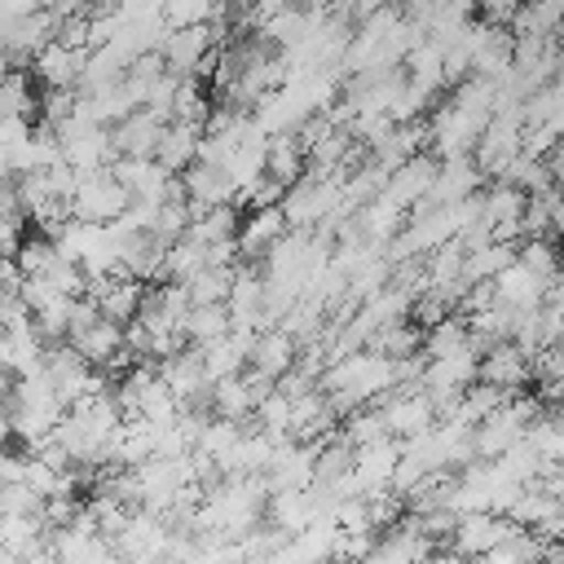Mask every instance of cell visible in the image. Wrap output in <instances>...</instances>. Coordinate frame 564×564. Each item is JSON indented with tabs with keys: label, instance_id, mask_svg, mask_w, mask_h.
<instances>
[{
	"label": "cell",
	"instance_id": "cell-17",
	"mask_svg": "<svg viewBox=\"0 0 564 564\" xmlns=\"http://www.w3.org/2000/svg\"><path fill=\"white\" fill-rule=\"evenodd\" d=\"M70 344L93 361V366H101L106 370V361L123 348V322H110V317H97L88 330H79V335H70Z\"/></svg>",
	"mask_w": 564,
	"mask_h": 564
},
{
	"label": "cell",
	"instance_id": "cell-24",
	"mask_svg": "<svg viewBox=\"0 0 564 564\" xmlns=\"http://www.w3.org/2000/svg\"><path fill=\"white\" fill-rule=\"evenodd\" d=\"M458 348H467V317L463 313H445L441 322L423 326V352L427 357H449Z\"/></svg>",
	"mask_w": 564,
	"mask_h": 564
},
{
	"label": "cell",
	"instance_id": "cell-34",
	"mask_svg": "<svg viewBox=\"0 0 564 564\" xmlns=\"http://www.w3.org/2000/svg\"><path fill=\"white\" fill-rule=\"evenodd\" d=\"M546 167H551L555 185H564V137H560V141H555V150L546 154Z\"/></svg>",
	"mask_w": 564,
	"mask_h": 564
},
{
	"label": "cell",
	"instance_id": "cell-6",
	"mask_svg": "<svg viewBox=\"0 0 564 564\" xmlns=\"http://www.w3.org/2000/svg\"><path fill=\"white\" fill-rule=\"evenodd\" d=\"M480 181H485V172H480V163L471 159V154H454V159H441V167H436V181H432V189H427V207H445V203H458V198H467V194H476L480 189ZM419 203V207H423Z\"/></svg>",
	"mask_w": 564,
	"mask_h": 564
},
{
	"label": "cell",
	"instance_id": "cell-33",
	"mask_svg": "<svg viewBox=\"0 0 564 564\" xmlns=\"http://www.w3.org/2000/svg\"><path fill=\"white\" fill-rule=\"evenodd\" d=\"M520 4H524V0H480L476 13H480L489 26H511L516 13H520Z\"/></svg>",
	"mask_w": 564,
	"mask_h": 564
},
{
	"label": "cell",
	"instance_id": "cell-20",
	"mask_svg": "<svg viewBox=\"0 0 564 564\" xmlns=\"http://www.w3.org/2000/svg\"><path fill=\"white\" fill-rule=\"evenodd\" d=\"M507 401V392L498 388V383H489V379H471L467 388H463V397H458V410H454V423H463V427H476L480 419H489L498 405Z\"/></svg>",
	"mask_w": 564,
	"mask_h": 564
},
{
	"label": "cell",
	"instance_id": "cell-35",
	"mask_svg": "<svg viewBox=\"0 0 564 564\" xmlns=\"http://www.w3.org/2000/svg\"><path fill=\"white\" fill-rule=\"evenodd\" d=\"M13 383H18V375L13 370H0V405L13 401Z\"/></svg>",
	"mask_w": 564,
	"mask_h": 564
},
{
	"label": "cell",
	"instance_id": "cell-25",
	"mask_svg": "<svg viewBox=\"0 0 564 564\" xmlns=\"http://www.w3.org/2000/svg\"><path fill=\"white\" fill-rule=\"evenodd\" d=\"M516 260V242H485V247H476V251H467V260H463V278L467 282H480V278H498L507 264Z\"/></svg>",
	"mask_w": 564,
	"mask_h": 564
},
{
	"label": "cell",
	"instance_id": "cell-3",
	"mask_svg": "<svg viewBox=\"0 0 564 564\" xmlns=\"http://www.w3.org/2000/svg\"><path fill=\"white\" fill-rule=\"evenodd\" d=\"M436 167H441V159L436 154H410L401 167H392V176L383 181V198H392L397 207H405V212H414L423 198H427V189H432V181H436Z\"/></svg>",
	"mask_w": 564,
	"mask_h": 564
},
{
	"label": "cell",
	"instance_id": "cell-28",
	"mask_svg": "<svg viewBox=\"0 0 564 564\" xmlns=\"http://www.w3.org/2000/svg\"><path fill=\"white\" fill-rule=\"evenodd\" d=\"M13 260H18L22 278H31V273H48V269L57 264V242H53L48 234H40V229H35V234H22Z\"/></svg>",
	"mask_w": 564,
	"mask_h": 564
},
{
	"label": "cell",
	"instance_id": "cell-1",
	"mask_svg": "<svg viewBox=\"0 0 564 564\" xmlns=\"http://www.w3.org/2000/svg\"><path fill=\"white\" fill-rule=\"evenodd\" d=\"M132 203V189L115 176V167H97V172H79V189L70 198V216L79 220H115L123 216Z\"/></svg>",
	"mask_w": 564,
	"mask_h": 564
},
{
	"label": "cell",
	"instance_id": "cell-37",
	"mask_svg": "<svg viewBox=\"0 0 564 564\" xmlns=\"http://www.w3.org/2000/svg\"><path fill=\"white\" fill-rule=\"evenodd\" d=\"M555 229L564 234V185H560V198H555Z\"/></svg>",
	"mask_w": 564,
	"mask_h": 564
},
{
	"label": "cell",
	"instance_id": "cell-39",
	"mask_svg": "<svg viewBox=\"0 0 564 564\" xmlns=\"http://www.w3.org/2000/svg\"><path fill=\"white\" fill-rule=\"evenodd\" d=\"M560 273H564V247H560Z\"/></svg>",
	"mask_w": 564,
	"mask_h": 564
},
{
	"label": "cell",
	"instance_id": "cell-10",
	"mask_svg": "<svg viewBox=\"0 0 564 564\" xmlns=\"http://www.w3.org/2000/svg\"><path fill=\"white\" fill-rule=\"evenodd\" d=\"M163 128H167V119H163V115H154L150 106L128 110L119 123H110L115 154H154V145H159Z\"/></svg>",
	"mask_w": 564,
	"mask_h": 564
},
{
	"label": "cell",
	"instance_id": "cell-13",
	"mask_svg": "<svg viewBox=\"0 0 564 564\" xmlns=\"http://www.w3.org/2000/svg\"><path fill=\"white\" fill-rule=\"evenodd\" d=\"M295 357H300V339L291 335V330H282V326H264L260 335H256V348H251V366L256 370H264V375H286L291 366H295Z\"/></svg>",
	"mask_w": 564,
	"mask_h": 564
},
{
	"label": "cell",
	"instance_id": "cell-7",
	"mask_svg": "<svg viewBox=\"0 0 564 564\" xmlns=\"http://www.w3.org/2000/svg\"><path fill=\"white\" fill-rule=\"evenodd\" d=\"M480 379L498 383L502 392H520L533 379V352H524L516 339H502L480 357Z\"/></svg>",
	"mask_w": 564,
	"mask_h": 564
},
{
	"label": "cell",
	"instance_id": "cell-30",
	"mask_svg": "<svg viewBox=\"0 0 564 564\" xmlns=\"http://www.w3.org/2000/svg\"><path fill=\"white\" fill-rule=\"evenodd\" d=\"M238 269V264H234ZM234 269H220V264H203L194 278H185L189 286V300L194 304H216V300H229V282H234Z\"/></svg>",
	"mask_w": 564,
	"mask_h": 564
},
{
	"label": "cell",
	"instance_id": "cell-16",
	"mask_svg": "<svg viewBox=\"0 0 564 564\" xmlns=\"http://www.w3.org/2000/svg\"><path fill=\"white\" fill-rule=\"evenodd\" d=\"M471 436H476V454H480V458H498V454H507V449L524 436V423L511 419L507 405H498L489 419H480V423L471 427Z\"/></svg>",
	"mask_w": 564,
	"mask_h": 564
},
{
	"label": "cell",
	"instance_id": "cell-4",
	"mask_svg": "<svg viewBox=\"0 0 564 564\" xmlns=\"http://www.w3.org/2000/svg\"><path fill=\"white\" fill-rule=\"evenodd\" d=\"M511 529H520L511 516H498V511H467L458 516V529L449 538V551L458 555H489Z\"/></svg>",
	"mask_w": 564,
	"mask_h": 564
},
{
	"label": "cell",
	"instance_id": "cell-40",
	"mask_svg": "<svg viewBox=\"0 0 564 564\" xmlns=\"http://www.w3.org/2000/svg\"><path fill=\"white\" fill-rule=\"evenodd\" d=\"M0 335H4V317H0Z\"/></svg>",
	"mask_w": 564,
	"mask_h": 564
},
{
	"label": "cell",
	"instance_id": "cell-21",
	"mask_svg": "<svg viewBox=\"0 0 564 564\" xmlns=\"http://www.w3.org/2000/svg\"><path fill=\"white\" fill-rule=\"evenodd\" d=\"M229 326H234V317H229V304L225 300H216V304H194L189 313H185V339L189 344H212V339H220V335H229Z\"/></svg>",
	"mask_w": 564,
	"mask_h": 564
},
{
	"label": "cell",
	"instance_id": "cell-29",
	"mask_svg": "<svg viewBox=\"0 0 564 564\" xmlns=\"http://www.w3.org/2000/svg\"><path fill=\"white\" fill-rule=\"evenodd\" d=\"M516 260L520 264H529L538 278H546V282H555L560 278V247L542 234V238H520L516 242Z\"/></svg>",
	"mask_w": 564,
	"mask_h": 564
},
{
	"label": "cell",
	"instance_id": "cell-14",
	"mask_svg": "<svg viewBox=\"0 0 564 564\" xmlns=\"http://www.w3.org/2000/svg\"><path fill=\"white\" fill-rule=\"evenodd\" d=\"M198 141H203V128L198 123H185V119H172L154 145V159L167 167V172H185L194 159H198Z\"/></svg>",
	"mask_w": 564,
	"mask_h": 564
},
{
	"label": "cell",
	"instance_id": "cell-27",
	"mask_svg": "<svg viewBox=\"0 0 564 564\" xmlns=\"http://www.w3.org/2000/svg\"><path fill=\"white\" fill-rule=\"evenodd\" d=\"M498 181H511V185H520L524 194H542V189H551V185H555V176H551L546 159H533V154H524V150L507 163V172H502Z\"/></svg>",
	"mask_w": 564,
	"mask_h": 564
},
{
	"label": "cell",
	"instance_id": "cell-22",
	"mask_svg": "<svg viewBox=\"0 0 564 564\" xmlns=\"http://www.w3.org/2000/svg\"><path fill=\"white\" fill-rule=\"evenodd\" d=\"M339 427H344V436H348L352 445H370V441H379V436H392V427H388V410H383L379 401H366V405L348 410Z\"/></svg>",
	"mask_w": 564,
	"mask_h": 564
},
{
	"label": "cell",
	"instance_id": "cell-12",
	"mask_svg": "<svg viewBox=\"0 0 564 564\" xmlns=\"http://www.w3.org/2000/svg\"><path fill=\"white\" fill-rule=\"evenodd\" d=\"M546 278H538L529 264H520V260H511L498 278H494V291H498V300L502 304H511V308H533V304H542L546 300Z\"/></svg>",
	"mask_w": 564,
	"mask_h": 564
},
{
	"label": "cell",
	"instance_id": "cell-38",
	"mask_svg": "<svg viewBox=\"0 0 564 564\" xmlns=\"http://www.w3.org/2000/svg\"><path fill=\"white\" fill-rule=\"evenodd\" d=\"M13 66V57H9V48H4V40H0V75Z\"/></svg>",
	"mask_w": 564,
	"mask_h": 564
},
{
	"label": "cell",
	"instance_id": "cell-18",
	"mask_svg": "<svg viewBox=\"0 0 564 564\" xmlns=\"http://www.w3.org/2000/svg\"><path fill=\"white\" fill-rule=\"evenodd\" d=\"M31 79H35L31 66H9L0 75V115H26V119L40 115V97H35Z\"/></svg>",
	"mask_w": 564,
	"mask_h": 564
},
{
	"label": "cell",
	"instance_id": "cell-9",
	"mask_svg": "<svg viewBox=\"0 0 564 564\" xmlns=\"http://www.w3.org/2000/svg\"><path fill=\"white\" fill-rule=\"evenodd\" d=\"M291 229V220H286V212H282V203H269V207H247V216H242V229H238V251H242V260H260L282 234Z\"/></svg>",
	"mask_w": 564,
	"mask_h": 564
},
{
	"label": "cell",
	"instance_id": "cell-26",
	"mask_svg": "<svg viewBox=\"0 0 564 564\" xmlns=\"http://www.w3.org/2000/svg\"><path fill=\"white\" fill-rule=\"evenodd\" d=\"M203 264H207V247L194 242V238H176V242H167V251H163V269H159V278H176V282H185V278H194Z\"/></svg>",
	"mask_w": 564,
	"mask_h": 564
},
{
	"label": "cell",
	"instance_id": "cell-11",
	"mask_svg": "<svg viewBox=\"0 0 564 564\" xmlns=\"http://www.w3.org/2000/svg\"><path fill=\"white\" fill-rule=\"evenodd\" d=\"M304 172H308V145L300 141V132H273L264 150V176L295 185Z\"/></svg>",
	"mask_w": 564,
	"mask_h": 564
},
{
	"label": "cell",
	"instance_id": "cell-36",
	"mask_svg": "<svg viewBox=\"0 0 564 564\" xmlns=\"http://www.w3.org/2000/svg\"><path fill=\"white\" fill-rule=\"evenodd\" d=\"M13 436V414H9V405H0V445Z\"/></svg>",
	"mask_w": 564,
	"mask_h": 564
},
{
	"label": "cell",
	"instance_id": "cell-2",
	"mask_svg": "<svg viewBox=\"0 0 564 564\" xmlns=\"http://www.w3.org/2000/svg\"><path fill=\"white\" fill-rule=\"evenodd\" d=\"M181 181H185V203H189L194 216L207 212V207H216V203H234V194H238L229 167L207 163V159H194V163L181 172Z\"/></svg>",
	"mask_w": 564,
	"mask_h": 564
},
{
	"label": "cell",
	"instance_id": "cell-32",
	"mask_svg": "<svg viewBox=\"0 0 564 564\" xmlns=\"http://www.w3.org/2000/svg\"><path fill=\"white\" fill-rule=\"evenodd\" d=\"M0 511L4 516H44V494H35L26 480L0 485Z\"/></svg>",
	"mask_w": 564,
	"mask_h": 564
},
{
	"label": "cell",
	"instance_id": "cell-15",
	"mask_svg": "<svg viewBox=\"0 0 564 564\" xmlns=\"http://www.w3.org/2000/svg\"><path fill=\"white\" fill-rule=\"evenodd\" d=\"M366 348H375V352H383V357H410V352H423V326L405 313V317H392V322H383V326H375L370 330V339H366Z\"/></svg>",
	"mask_w": 564,
	"mask_h": 564
},
{
	"label": "cell",
	"instance_id": "cell-31",
	"mask_svg": "<svg viewBox=\"0 0 564 564\" xmlns=\"http://www.w3.org/2000/svg\"><path fill=\"white\" fill-rule=\"evenodd\" d=\"M238 436H242L238 419H220V414H216V423H212V419L203 423V432H198L194 449H207V454H212V458L220 463V458H225V454L234 449V441H238Z\"/></svg>",
	"mask_w": 564,
	"mask_h": 564
},
{
	"label": "cell",
	"instance_id": "cell-8",
	"mask_svg": "<svg viewBox=\"0 0 564 564\" xmlns=\"http://www.w3.org/2000/svg\"><path fill=\"white\" fill-rule=\"evenodd\" d=\"M401 436H379L370 445H357V458H352V480L361 494H375V489H388L392 485V467L401 458Z\"/></svg>",
	"mask_w": 564,
	"mask_h": 564
},
{
	"label": "cell",
	"instance_id": "cell-5",
	"mask_svg": "<svg viewBox=\"0 0 564 564\" xmlns=\"http://www.w3.org/2000/svg\"><path fill=\"white\" fill-rule=\"evenodd\" d=\"M84 57H88V48H70V44H62V40L53 35V40L31 57V75H35L44 88H79Z\"/></svg>",
	"mask_w": 564,
	"mask_h": 564
},
{
	"label": "cell",
	"instance_id": "cell-19",
	"mask_svg": "<svg viewBox=\"0 0 564 564\" xmlns=\"http://www.w3.org/2000/svg\"><path fill=\"white\" fill-rule=\"evenodd\" d=\"M212 414H220V419H238V423H247V419L256 414V401H251V388H247L242 370H238V375H225V379L212 383Z\"/></svg>",
	"mask_w": 564,
	"mask_h": 564
},
{
	"label": "cell",
	"instance_id": "cell-23",
	"mask_svg": "<svg viewBox=\"0 0 564 564\" xmlns=\"http://www.w3.org/2000/svg\"><path fill=\"white\" fill-rule=\"evenodd\" d=\"M480 198H485V212H480V220H485V225L520 220V216H524V203H529V194H524L520 185H511V181H494Z\"/></svg>",
	"mask_w": 564,
	"mask_h": 564
}]
</instances>
